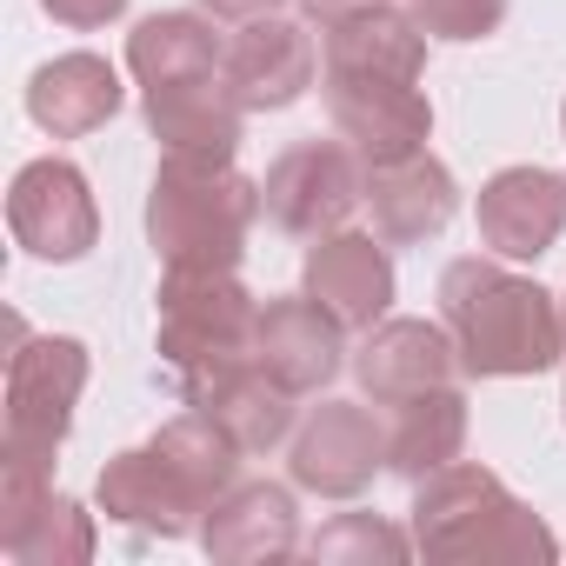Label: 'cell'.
Masks as SVG:
<instances>
[{"instance_id":"cell-21","label":"cell","mask_w":566,"mask_h":566,"mask_svg":"<svg viewBox=\"0 0 566 566\" xmlns=\"http://www.w3.org/2000/svg\"><path fill=\"white\" fill-rule=\"evenodd\" d=\"M321 74H387V81H420L427 74V28L394 8H367L354 21L327 28Z\"/></svg>"},{"instance_id":"cell-1","label":"cell","mask_w":566,"mask_h":566,"mask_svg":"<svg viewBox=\"0 0 566 566\" xmlns=\"http://www.w3.org/2000/svg\"><path fill=\"white\" fill-rule=\"evenodd\" d=\"M440 321L460 347V374L473 380H520V374H546L566 354V314L553 307V294L539 280H520L480 253L453 260L440 273Z\"/></svg>"},{"instance_id":"cell-28","label":"cell","mask_w":566,"mask_h":566,"mask_svg":"<svg viewBox=\"0 0 566 566\" xmlns=\"http://www.w3.org/2000/svg\"><path fill=\"white\" fill-rule=\"evenodd\" d=\"M367 8H387V0H301V14H307V21H321V28L354 21V14H367Z\"/></svg>"},{"instance_id":"cell-10","label":"cell","mask_w":566,"mask_h":566,"mask_svg":"<svg viewBox=\"0 0 566 566\" xmlns=\"http://www.w3.org/2000/svg\"><path fill=\"white\" fill-rule=\"evenodd\" d=\"M101 513L114 526H134V533H154V539H180L207 520V500L200 486L147 440V447H127L101 467Z\"/></svg>"},{"instance_id":"cell-8","label":"cell","mask_w":566,"mask_h":566,"mask_svg":"<svg viewBox=\"0 0 566 566\" xmlns=\"http://www.w3.org/2000/svg\"><path fill=\"white\" fill-rule=\"evenodd\" d=\"M387 467V427L354 407V400H321L294 440H287V473L301 493H321V500H354L374 486V473Z\"/></svg>"},{"instance_id":"cell-14","label":"cell","mask_w":566,"mask_h":566,"mask_svg":"<svg viewBox=\"0 0 566 566\" xmlns=\"http://www.w3.org/2000/svg\"><path fill=\"white\" fill-rule=\"evenodd\" d=\"M480 240L500 260H539L566 233V180L553 167H500L480 187Z\"/></svg>"},{"instance_id":"cell-23","label":"cell","mask_w":566,"mask_h":566,"mask_svg":"<svg viewBox=\"0 0 566 566\" xmlns=\"http://www.w3.org/2000/svg\"><path fill=\"white\" fill-rule=\"evenodd\" d=\"M127 67L147 94V87H174V81H193V74H220L227 48L200 14H147L127 34Z\"/></svg>"},{"instance_id":"cell-25","label":"cell","mask_w":566,"mask_h":566,"mask_svg":"<svg viewBox=\"0 0 566 566\" xmlns=\"http://www.w3.org/2000/svg\"><path fill=\"white\" fill-rule=\"evenodd\" d=\"M314 559H327V566H367V559H407L413 553V539L400 533V526H387L380 513H340L334 526H321L314 533V546H307Z\"/></svg>"},{"instance_id":"cell-2","label":"cell","mask_w":566,"mask_h":566,"mask_svg":"<svg viewBox=\"0 0 566 566\" xmlns=\"http://www.w3.org/2000/svg\"><path fill=\"white\" fill-rule=\"evenodd\" d=\"M260 213V180L233 174V160L167 154L147 193V240L167 273H233Z\"/></svg>"},{"instance_id":"cell-31","label":"cell","mask_w":566,"mask_h":566,"mask_svg":"<svg viewBox=\"0 0 566 566\" xmlns=\"http://www.w3.org/2000/svg\"><path fill=\"white\" fill-rule=\"evenodd\" d=\"M559 314H566V307H559Z\"/></svg>"},{"instance_id":"cell-19","label":"cell","mask_w":566,"mask_h":566,"mask_svg":"<svg viewBox=\"0 0 566 566\" xmlns=\"http://www.w3.org/2000/svg\"><path fill=\"white\" fill-rule=\"evenodd\" d=\"M28 114L54 140H81V134H94V127H107L120 114V74L101 54H61V61H48L34 74Z\"/></svg>"},{"instance_id":"cell-15","label":"cell","mask_w":566,"mask_h":566,"mask_svg":"<svg viewBox=\"0 0 566 566\" xmlns=\"http://www.w3.org/2000/svg\"><path fill=\"white\" fill-rule=\"evenodd\" d=\"M147 134L174 154V160H233L240 147V94L227 87V67L220 74H193V81H174V87H147Z\"/></svg>"},{"instance_id":"cell-27","label":"cell","mask_w":566,"mask_h":566,"mask_svg":"<svg viewBox=\"0 0 566 566\" xmlns=\"http://www.w3.org/2000/svg\"><path fill=\"white\" fill-rule=\"evenodd\" d=\"M41 8H48L61 28L94 34V28H107V21H120V14H127V0H41Z\"/></svg>"},{"instance_id":"cell-9","label":"cell","mask_w":566,"mask_h":566,"mask_svg":"<svg viewBox=\"0 0 566 566\" xmlns=\"http://www.w3.org/2000/svg\"><path fill=\"white\" fill-rule=\"evenodd\" d=\"M8 227L34 260H81L101 240L94 187L74 160H28L8 187Z\"/></svg>"},{"instance_id":"cell-26","label":"cell","mask_w":566,"mask_h":566,"mask_svg":"<svg viewBox=\"0 0 566 566\" xmlns=\"http://www.w3.org/2000/svg\"><path fill=\"white\" fill-rule=\"evenodd\" d=\"M407 14L433 41H486L506 21V0H407Z\"/></svg>"},{"instance_id":"cell-30","label":"cell","mask_w":566,"mask_h":566,"mask_svg":"<svg viewBox=\"0 0 566 566\" xmlns=\"http://www.w3.org/2000/svg\"><path fill=\"white\" fill-rule=\"evenodd\" d=\"M559 120H566V107H559Z\"/></svg>"},{"instance_id":"cell-7","label":"cell","mask_w":566,"mask_h":566,"mask_svg":"<svg viewBox=\"0 0 566 566\" xmlns=\"http://www.w3.org/2000/svg\"><path fill=\"white\" fill-rule=\"evenodd\" d=\"M327 94V120L334 134L367 160V167H394L427 154L433 134V107L420 94V81H387V74H321Z\"/></svg>"},{"instance_id":"cell-5","label":"cell","mask_w":566,"mask_h":566,"mask_svg":"<svg viewBox=\"0 0 566 566\" xmlns=\"http://www.w3.org/2000/svg\"><path fill=\"white\" fill-rule=\"evenodd\" d=\"M87 394V347L67 334H21L14 327V354H8V453L0 467H28L48 473L74 407Z\"/></svg>"},{"instance_id":"cell-24","label":"cell","mask_w":566,"mask_h":566,"mask_svg":"<svg viewBox=\"0 0 566 566\" xmlns=\"http://www.w3.org/2000/svg\"><path fill=\"white\" fill-rule=\"evenodd\" d=\"M0 546L21 566H81L94 559V520L67 493H41L14 526H0Z\"/></svg>"},{"instance_id":"cell-4","label":"cell","mask_w":566,"mask_h":566,"mask_svg":"<svg viewBox=\"0 0 566 566\" xmlns=\"http://www.w3.org/2000/svg\"><path fill=\"white\" fill-rule=\"evenodd\" d=\"M260 301L240 287V273H167L160 280V374L180 400L213 387L227 367L253 360Z\"/></svg>"},{"instance_id":"cell-6","label":"cell","mask_w":566,"mask_h":566,"mask_svg":"<svg viewBox=\"0 0 566 566\" xmlns=\"http://www.w3.org/2000/svg\"><path fill=\"white\" fill-rule=\"evenodd\" d=\"M367 200V160L334 134V140H294L260 180V207L280 233L294 240H327L354 220Z\"/></svg>"},{"instance_id":"cell-29","label":"cell","mask_w":566,"mask_h":566,"mask_svg":"<svg viewBox=\"0 0 566 566\" xmlns=\"http://www.w3.org/2000/svg\"><path fill=\"white\" fill-rule=\"evenodd\" d=\"M207 14H220V21H260V14H273L280 0H200Z\"/></svg>"},{"instance_id":"cell-13","label":"cell","mask_w":566,"mask_h":566,"mask_svg":"<svg viewBox=\"0 0 566 566\" xmlns=\"http://www.w3.org/2000/svg\"><path fill=\"white\" fill-rule=\"evenodd\" d=\"M301 287L347 327V334H367L387 321L394 307V260H387V240L380 233H327L307 247V280Z\"/></svg>"},{"instance_id":"cell-18","label":"cell","mask_w":566,"mask_h":566,"mask_svg":"<svg viewBox=\"0 0 566 566\" xmlns=\"http://www.w3.org/2000/svg\"><path fill=\"white\" fill-rule=\"evenodd\" d=\"M367 213L387 247H420L460 213V187L433 154H413L394 167H367Z\"/></svg>"},{"instance_id":"cell-20","label":"cell","mask_w":566,"mask_h":566,"mask_svg":"<svg viewBox=\"0 0 566 566\" xmlns=\"http://www.w3.org/2000/svg\"><path fill=\"white\" fill-rule=\"evenodd\" d=\"M294 400H301V394H287L260 360H240V367H227L213 387H200L187 407L213 413V420L240 440V453H273L280 440H294Z\"/></svg>"},{"instance_id":"cell-11","label":"cell","mask_w":566,"mask_h":566,"mask_svg":"<svg viewBox=\"0 0 566 566\" xmlns=\"http://www.w3.org/2000/svg\"><path fill=\"white\" fill-rule=\"evenodd\" d=\"M253 360L287 387V394H321L340 367H347V327L301 287L260 301V334H253Z\"/></svg>"},{"instance_id":"cell-22","label":"cell","mask_w":566,"mask_h":566,"mask_svg":"<svg viewBox=\"0 0 566 566\" xmlns=\"http://www.w3.org/2000/svg\"><path fill=\"white\" fill-rule=\"evenodd\" d=\"M467 447V394L460 387H433V394H413L394 407V427H387V473L400 480H427L440 467H453Z\"/></svg>"},{"instance_id":"cell-12","label":"cell","mask_w":566,"mask_h":566,"mask_svg":"<svg viewBox=\"0 0 566 566\" xmlns=\"http://www.w3.org/2000/svg\"><path fill=\"white\" fill-rule=\"evenodd\" d=\"M314 34L287 14H260V21H240V34L227 41V87L240 94L247 114H280L294 107L307 87H314Z\"/></svg>"},{"instance_id":"cell-16","label":"cell","mask_w":566,"mask_h":566,"mask_svg":"<svg viewBox=\"0 0 566 566\" xmlns=\"http://www.w3.org/2000/svg\"><path fill=\"white\" fill-rule=\"evenodd\" d=\"M354 374L360 387L380 400V407H400L413 394H433V387H453L460 374V347L447 334V321H380L367 327L360 354H354Z\"/></svg>"},{"instance_id":"cell-3","label":"cell","mask_w":566,"mask_h":566,"mask_svg":"<svg viewBox=\"0 0 566 566\" xmlns=\"http://www.w3.org/2000/svg\"><path fill=\"white\" fill-rule=\"evenodd\" d=\"M413 546L427 559H559L553 526L486 467H440L413 486Z\"/></svg>"},{"instance_id":"cell-17","label":"cell","mask_w":566,"mask_h":566,"mask_svg":"<svg viewBox=\"0 0 566 566\" xmlns=\"http://www.w3.org/2000/svg\"><path fill=\"white\" fill-rule=\"evenodd\" d=\"M200 546L220 566H253V559H287L301 546V513L294 493L273 480H247L227 500H213V513L200 520Z\"/></svg>"}]
</instances>
